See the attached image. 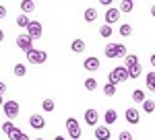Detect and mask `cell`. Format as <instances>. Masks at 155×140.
Masks as SVG:
<instances>
[{
  "instance_id": "4dcf8cb0",
  "label": "cell",
  "mask_w": 155,
  "mask_h": 140,
  "mask_svg": "<svg viewBox=\"0 0 155 140\" xmlns=\"http://www.w3.org/2000/svg\"><path fill=\"white\" fill-rule=\"evenodd\" d=\"M41 109H44V111H54V101H52V99H44Z\"/></svg>"
},
{
  "instance_id": "603a6c76",
  "label": "cell",
  "mask_w": 155,
  "mask_h": 140,
  "mask_svg": "<svg viewBox=\"0 0 155 140\" xmlns=\"http://www.w3.org/2000/svg\"><path fill=\"white\" fill-rule=\"evenodd\" d=\"M106 58H118L116 43H107V46H106Z\"/></svg>"
},
{
  "instance_id": "8fae6325",
  "label": "cell",
  "mask_w": 155,
  "mask_h": 140,
  "mask_svg": "<svg viewBox=\"0 0 155 140\" xmlns=\"http://www.w3.org/2000/svg\"><path fill=\"white\" fill-rule=\"evenodd\" d=\"M83 66H85V70H89V72H95V70H99V60L93 58V56H89V58H85Z\"/></svg>"
},
{
  "instance_id": "6da1fadb",
  "label": "cell",
  "mask_w": 155,
  "mask_h": 140,
  "mask_svg": "<svg viewBox=\"0 0 155 140\" xmlns=\"http://www.w3.org/2000/svg\"><path fill=\"white\" fill-rule=\"evenodd\" d=\"M124 81H128V70L124 68V66H116V68L110 72V76H107V82L110 84H118V82H124Z\"/></svg>"
},
{
  "instance_id": "8992f818",
  "label": "cell",
  "mask_w": 155,
  "mask_h": 140,
  "mask_svg": "<svg viewBox=\"0 0 155 140\" xmlns=\"http://www.w3.org/2000/svg\"><path fill=\"white\" fill-rule=\"evenodd\" d=\"M41 33H44V29H41L39 21H31L29 27H27V35H29L31 39H37V37H41Z\"/></svg>"
},
{
  "instance_id": "ba28073f",
  "label": "cell",
  "mask_w": 155,
  "mask_h": 140,
  "mask_svg": "<svg viewBox=\"0 0 155 140\" xmlns=\"http://www.w3.org/2000/svg\"><path fill=\"white\" fill-rule=\"evenodd\" d=\"M120 19V8H107L106 11V25H114Z\"/></svg>"
},
{
  "instance_id": "3957f363",
  "label": "cell",
  "mask_w": 155,
  "mask_h": 140,
  "mask_svg": "<svg viewBox=\"0 0 155 140\" xmlns=\"http://www.w3.org/2000/svg\"><path fill=\"white\" fill-rule=\"evenodd\" d=\"M64 126H66V132H68V136H71L72 140H79V138H81V124H79L74 117H68Z\"/></svg>"
},
{
  "instance_id": "5b68a950",
  "label": "cell",
  "mask_w": 155,
  "mask_h": 140,
  "mask_svg": "<svg viewBox=\"0 0 155 140\" xmlns=\"http://www.w3.org/2000/svg\"><path fill=\"white\" fill-rule=\"evenodd\" d=\"M17 46L21 47L25 54H27L29 49H33V39H31L27 33H23V35H19V37H17Z\"/></svg>"
},
{
  "instance_id": "d6a6232c",
  "label": "cell",
  "mask_w": 155,
  "mask_h": 140,
  "mask_svg": "<svg viewBox=\"0 0 155 140\" xmlns=\"http://www.w3.org/2000/svg\"><path fill=\"white\" fill-rule=\"evenodd\" d=\"M116 52H118V58H126V47L122 43H116Z\"/></svg>"
},
{
  "instance_id": "83f0119b",
  "label": "cell",
  "mask_w": 155,
  "mask_h": 140,
  "mask_svg": "<svg viewBox=\"0 0 155 140\" xmlns=\"http://www.w3.org/2000/svg\"><path fill=\"white\" fill-rule=\"evenodd\" d=\"M104 93H106V97H114L116 95V87L107 82V84H104Z\"/></svg>"
},
{
  "instance_id": "7c38bea8",
  "label": "cell",
  "mask_w": 155,
  "mask_h": 140,
  "mask_svg": "<svg viewBox=\"0 0 155 140\" xmlns=\"http://www.w3.org/2000/svg\"><path fill=\"white\" fill-rule=\"evenodd\" d=\"M97 119H99V113H97L95 109H87L85 111V122L89 126H97Z\"/></svg>"
},
{
  "instance_id": "ffe728a7",
  "label": "cell",
  "mask_w": 155,
  "mask_h": 140,
  "mask_svg": "<svg viewBox=\"0 0 155 140\" xmlns=\"http://www.w3.org/2000/svg\"><path fill=\"white\" fill-rule=\"evenodd\" d=\"M132 101H134V103H145V91L134 89V91H132Z\"/></svg>"
},
{
  "instance_id": "d6986e66",
  "label": "cell",
  "mask_w": 155,
  "mask_h": 140,
  "mask_svg": "<svg viewBox=\"0 0 155 140\" xmlns=\"http://www.w3.org/2000/svg\"><path fill=\"white\" fill-rule=\"evenodd\" d=\"M83 17H85L87 23H91V21H95V19H97V11H95V8H85Z\"/></svg>"
},
{
  "instance_id": "74e56055",
  "label": "cell",
  "mask_w": 155,
  "mask_h": 140,
  "mask_svg": "<svg viewBox=\"0 0 155 140\" xmlns=\"http://www.w3.org/2000/svg\"><path fill=\"white\" fill-rule=\"evenodd\" d=\"M2 41H4V31L0 29V43H2Z\"/></svg>"
},
{
  "instance_id": "e575fe53",
  "label": "cell",
  "mask_w": 155,
  "mask_h": 140,
  "mask_svg": "<svg viewBox=\"0 0 155 140\" xmlns=\"http://www.w3.org/2000/svg\"><path fill=\"white\" fill-rule=\"evenodd\" d=\"M4 17H6V8L0 4V19H4Z\"/></svg>"
},
{
  "instance_id": "d4e9b609",
  "label": "cell",
  "mask_w": 155,
  "mask_h": 140,
  "mask_svg": "<svg viewBox=\"0 0 155 140\" xmlns=\"http://www.w3.org/2000/svg\"><path fill=\"white\" fill-rule=\"evenodd\" d=\"M12 70H15V76H19V78H23L25 74H27V68H25L23 64H15Z\"/></svg>"
},
{
  "instance_id": "ab89813d",
  "label": "cell",
  "mask_w": 155,
  "mask_h": 140,
  "mask_svg": "<svg viewBox=\"0 0 155 140\" xmlns=\"http://www.w3.org/2000/svg\"><path fill=\"white\" fill-rule=\"evenodd\" d=\"M54 140H66V138H64V136H56Z\"/></svg>"
},
{
  "instance_id": "9a60e30c",
  "label": "cell",
  "mask_w": 155,
  "mask_h": 140,
  "mask_svg": "<svg viewBox=\"0 0 155 140\" xmlns=\"http://www.w3.org/2000/svg\"><path fill=\"white\" fill-rule=\"evenodd\" d=\"M104 119H106V126L114 124V122L118 119V113H116V109H107L106 113H104Z\"/></svg>"
},
{
  "instance_id": "e0dca14e",
  "label": "cell",
  "mask_w": 155,
  "mask_h": 140,
  "mask_svg": "<svg viewBox=\"0 0 155 140\" xmlns=\"http://www.w3.org/2000/svg\"><path fill=\"white\" fill-rule=\"evenodd\" d=\"M71 49L74 52V54H81V52H85V41L83 39H74L71 43Z\"/></svg>"
},
{
  "instance_id": "9c48e42d",
  "label": "cell",
  "mask_w": 155,
  "mask_h": 140,
  "mask_svg": "<svg viewBox=\"0 0 155 140\" xmlns=\"http://www.w3.org/2000/svg\"><path fill=\"white\" fill-rule=\"evenodd\" d=\"M124 117H126V122H128V124H139V122H141L139 109H134V107H128V109H126V113H124Z\"/></svg>"
},
{
  "instance_id": "5bb4252c",
  "label": "cell",
  "mask_w": 155,
  "mask_h": 140,
  "mask_svg": "<svg viewBox=\"0 0 155 140\" xmlns=\"http://www.w3.org/2000/svg\"><path fill=\"white\" fill-rule=\"evenodd\" d=\"M137 64H141L139 58H137L134 54H126V58H124V68H132V66H137Z\"/></svg>"
},
{
  "instance_id": "52a82bcc",
  "label": "cell",
  "mask_w": 155,
  "mask_h": 140,
  "mask_svg": "<svg viewBox=\"0 0 155 140\" xmlns=\"http://www.w3.org/2000/svg\"><path fill=\"white\" fill-rule=\"evenodd\" d=\"M29 126L33 130H41L46 126V119H44V116H39V113H33V116H29Z\"/></svg>"
},
{
  "instance_id": "4fadbf2b",
  "label": "cell",
  "mask_w": 155,
  "mask_h": 140,
  "mask_svg": "<svg viewBox=\"0 0 155 140\" xmlns=\"http://www.w3.org/2000/svg\"><path fill=\"white\" fill-rule=\"evenodd\" d=\"M8 138H11V140H29V136L25 134L23 130L15 128V130H12V132H11V134H8Z\"/></svg>"
},
{
  "instance_id": "d590c367",
  "label": "cell",
  "mask_w": 155,
  "mask_h": 140,
  "mask_svg": "<svg viewBox=\"0 0 155 140\" xmlns=\"http://www.w3.org/2000/svg\"><path fill=\"white\" fill-rule=\"evenodd\" d=\"M4 91H6V84L0 81V95H4Z\"/></svg>"
},
{
  "instance_id": "cb8c5ba5",
  "label": "cell",
  "mask_w": 155,
  "mask_h": 140,
  "mask_svg": "<svg viewBox=\"0 0 155 140\" xmlns=\"http://www.w3.org/2000/svg\"><path fill=\"white\" fill-rule=\"evenodd\" d=\"M134 8V2L132 0H124V2H120V12H130Z\"/></svg>"
},
{
  "instance_id": "f546056e",
  "label": "cell",
  "mask_w": 155,
  "mask_h": 140,
  "mask_svg": "<svg viewBox=\"0 0 155 140\" xmlns=\"http://www.w3.org/2000/svg\"><path fill=\"white\" fill-rule=\"evenodd\" d=\"M99 35H101V37H110V35H112V27H110V25H101V27H99Z\"/></svg>"
},
{
  "instance_id": "1f68e13d",
  "label": "cell",
  "mask_w": 155,
  "mask_h": 140,
  "mask_svg": "<svg viewBox=\"0 0 155 140\" xmlns=\"http://www.w3.org/2000/svg\"><path fill=\"white\" fill-rule=\"evenodd\" d=\"M85 89H87V91L97 89V81H95V78H87V81H85Z\"/></svg>"
},
{
  "instance_id": "30bf717a",
  "label": "cell",
  "mask_w": 155,
  "mask_h": 140,
  "mask_svg": "<svg viewBox=\"0 0 155 140\" xmlns=\"http://www.w3.org/2000/svg\"><path fill=\"white\" fill-rule=\"evenodd\" d=\"M95 138L97 140H110V136H112V132H110V128L107 126H95Z\"/></svg>"
},
{
  "instance_id": "484cf974",
  "label": "cell",
  "mask_w": 155,
  "mask_h": 140,
  "mask_svg": "<svg viewBox=\"0 0 155 140\" xmlns=\"http://www.w3.org/2000/svg\"><path fill=\"white\" fill-rule=\"evenodd\" d=\"M120 35L122 37H128V35H132V27L128 23H122L120 25Z\"/></svg>"
},
{
  "instance_id": "44dd1931",
  "label": "cell",
  "mask_w": 155,
  "mask_h": 140,
  "mask_svg": "<svg viewBox=\"0 0 155 140\" xmlns=\"http://www.w3.org/2000/svg\"><path fill=\"white\" fill-rule=\"evenodd\" d=\"M29 23H31V21H29V17H27V14H23V12L17 17V25H19L21 29H27V27H29Z\"/></svg>"
},
{
  "instance_id": "836d02e7",
  "label": "cell",
  "mask_w": 155,
  "mask_h": 140,
  "mask_svg": "<svg viewBox=\"0 0 155 140\" xmlns=\"http://www.w3.org/2000/svg\"><path fill=\"white\" fill-rule=\"evenodd\" d=\"M118 140H132V134L128 132V130H122L118 134Z\"/></svg>"
},
{
  "instance_id": "ac0fdd59",
  "label": "cell",
  "mask_w": 155,
  "mask_h": 140,
  "mask_svg": "<svg viewBox=\"0 0 155 140\" xmlns=\"http://www.w3.org/2000/svg\"><path fill=\"white\" fill-rule=\"evenodd\" d=\"M126 70H128V78H139V76L143 74L141 64H137V66H132V68H126Z\"/></svg>"
},
{
  "instance_id": "7402d4cb",
  "label": "cell",
  "mask_w": 155,
  "mask_h": 140,
  "mask_svg": "<svg viewBox=\"0 0 155 140\" xmlns=\"http://www.w3.org/2000/svg\"><path fill=\"white\" fill-rule=\"evenodd\" d=\"M145 81H147V89L155 93V70H153V72H149V74L145 76Z\"/></svg>"
},
{
  "instance_id": "f35d334b",
  "label": "cell",
  "mask_w": 155,
  "mask_h": 140,
  "mask_svg": "<svg viewBox=\"0 0 155 140\" xmlns=\"http://www.w3.org/2000/svg\"><path fill=\"white\" fill-rule=\"evenodd\" d=\"M151 14H153V17H155V4H153V6H151Z\"/></svg>"
},
{
  "instance_id": "f1b7e54d",
  "label": "cell",
  "mask_w": 155,
  "mask_h": 140,
  "mask_svg": "<svg viewBox=\"0 0 155 140\" xmlns=\"http://www.w3.org/2000/svg\"><path fill=\"white\" fill-rule=\"evenodd\" d=\"M12 130H15V124H12L11 119H8V122H4V124H2V132H4V134H6V136H8V134H11Z\"/></svg>"
},
{
  "instance_id": "4316f807",
  "label": "cell",
  "mask_w": 155,
  "mask_h": 140,
  "mask_svg": "<svg viewBox=\"0 0 155 140\" xmlns=\"http://www.w3.org/2000/svg\"><path fill=\"white\" fill-rule=\"evenodd\" d=\"M143 109H145V113H153V111H155V101H151V99H145Z\"/></svg>"
},
{
  "instance_id": "60d3db41",
  "label": "cell",
  "mask_w": 155,
  "mask_h": 140,
  "mask_svg": "<svg viewBox=\"0 0 155 140\" xmlns=\"http://www.w3.org/2000/svg\"><path fill=\"white\" fill-rule=\"evenodd\" d=\"M2 105H4V99H2V95H0V107H2Z\"/></svg>"
},
{
  "instance_id": "2e32d148",
  "label": "cell",
  "mask_w": 155,
  "mask_h": 140,
  "mask_svg": "<svg viewBox=\"0 0 155 140\" xmlns=\"http://www.w3.org/2000/svg\"><path fill=\"white\" fill-rule=\"evenodd\" d=\"M35 2H33V0H23V2H21V8H23V14H27V12H33L35 11Z\"/></svg>"
},
{
  "instance_id": "b9f144b4",
  "label": "cell",
  "mask_w": 155,
  "mask_h": 140,
  "mask_svg": "<svg viewBox=\"0 0 155 140\" xmlns=\"http://www.w3.org/2000/svg\"><path fill=\"white\" fill-rule=\"evenodd\" d=\"M35 140H44V138H35Z\"/></svg>"
},
{
  "instance_id": "7a4b0ae2",
  "label": "cell",
  "mask_w": 155,
  "mask_h": 140,
  "mask_svg": "<svg viewBox=\"0 0 155 140\" xmlns=\"http://www.w3.org/2000/svg\"><path fill=\"white\" fill-rule=\"evenodd\" d=\"M46 60H48V54H46L44 49H35V47H33V49L27 52V62H29V64H44Z\"/></svg>"
},
{
  "instance_id": "277c9868",
  "label": "cell",
  "mask_w": 155,
  "mask_h": 140,
  "mask_svg": "<svg viewBox=\"0 0 155 140\" xmlns=\"http://www.w3.org/2000/svg\"><path fill=\"white\" fill-rule=\"evenodd\" d=\"M2 111H4V116L8 117V119H15V117L19 116V103L17 101H4V105H2Z\"/></svg>"
},
{
  "instance_id": "8d00e7d4",
  "label": "cell",
  "mask_w": 155,
  "mask_h": 140,
  "mask_svg": "<svg viewBox=\"0 0 155 140\" xmlns=\"http://www.w3.org/2000/svg\"><path fill=\"white\" fill-rule=\"evenodd\" d=\"M149 62H151V66H153V70H155V54L151 56V58H149Z\"/></svg>"
}]
</instances>
